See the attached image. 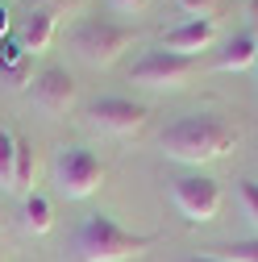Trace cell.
<instances>
[{
  "instance_id": "obj_12",
  "label": "cell",
  "mask_w": 258,
  "mask_h": 262,
  "mask_svg": "<svg viewBox=\"0 0 258 262\" xmlns=\"http://www.w3.org/2000/svg\"><path fill=\"white\" fill-rule=\"evenodd\" d=\"M21 225H25V233H50L54 208H50L46 195H38V191L25 195V204H21Z\"/></svg>"
},
{
  "instance_id": "obj_11",
  "label": "cell",
  "mask_w": 258,
  "mask_h": 262,
  "mask_svg": "<svg viewBox=\"0 0 258 262\" xmlns=\"http://www.w3.org/2000/svg\"><path fill=\"white\" fill-rule=\"evenodd\" d=\"M254 58H258V34L242 29V34H233L225 42V50H217L212 67L217 71H246V67H254Z\"/></svg>"
},
{
  "instance_id": "obj_21",
  "label": "cell",
  "mask_w": 258,
  "mask_h": 262,
  "mask_svg": "<svg viewBox=\"0 0 258 262\" xmlns=\"http://www.w3.org/2000/svg\"><path fill=\"white\" fill-rule=\"evenodd\" d=\"M5 29H9V13H5V5H0V38H5Z\"/></svg>"
},
{
  "instance_id": "obj_6",
  "label": "cell",
  "mask_w": 258,
  "mask_h": 262,
  "mask_svg": "<svg viewBox=\"0 0 258 262\" xmlns=\"http://www.w3.org/2000/svg\"><path fill=\"white\" fill-rule=\"evenodd\" d=\"M171 204L187 225H208L221 212V183L208 175H183L171 183Z\"/></svg>"
},
{
  "instance_id": "obj_7",
  "label": "cell",
  "mask_w": 258,
  "mask_h": 262,
  "mask_svg": "<svg viewBox=\"0 0 258 262\" xmlns=\"http://www.w3.org/2000/svg\"><path fill=\"white\" fill-rule=\"evenodd\" d=\"M83 117H88L92 129L113 134V138H129V134H138V129L146 125V108L134 104V100H125V96H100V100H92L83 108Z\"/></svg>"
},
{
  "instance_id": "obj_4",
  "label": "cell",
  "mask_w": 258,
  "mask_h": 262,
  "mask_svg": "<svg viewBox=\"0 0 258 262\" xmlns=\"http://www.w3.org/2000/svg\"><path fill=\"white\" fill-rule=\"evenodd\" d=\"M50 175H54L58 195H67V200H88L104 183V167L88 146H58Z\"/></svg>"
},
{
  "instance_id": "obj_19",
  "label": "cell",
  "mask_w": 258,
  "mask_h": 262,
  "mask_svg": "<svg viewBox=\"0 0 258 262\" xmlns=\"http://www.w3.org/2000/svg\"><path fill=\"white\" fill-rule=\"evenodd\" d=\"M150 5V0H109V9L113 13H125V17H134V13H142Z\"/></svg>"
},
{
  "instance_id": "obj_3",
  "label": "cell",
  "mask_w": 258,
  "mask_h": 262,
  "mask_svg": "<svg viewBox=\"0 0 258 262\" xmlns=\"http://www.w3.org/2000/svg\"><path fill=\"white\" fill-rule=\"evenodd\" d=\"M71 50L79 62H88V67H113V62L138 42V34L129 25H117V21H104V17H83L71 25L67 34Z\"/></svg>"
},
{
  "instance_id": "obj_17",
  "label": "cell",
  "mask_w": 258,
  "mask_h": 262,
  "mask_svg": "<svg viewBox=\"0 0 258 262\" xmlns=\"http://www.w3.org/2000/svg\"><path fill=\"white\" fill-rule=\"evenodd\" d=\"M238 195H242V208H246L250 225L258 229V179H242L238 183Z\"/></svg>"
},
{
  "instance_id": "obj_23",
  "label": "cell",
  "mask_w": 258,
  "mask_h": 262,
  "mask_svg": "<svg viewBox=\"0 0 258 262\" xmlns=\"http://www.w3.org/2000/svg\"><path fill=\"white\" fill-rule=\"evenodd\" d=\"M0 221H5V216H0Z\"/></svg>"
},
{
  "instance_id": "obj_8",
  "label": "cell",
  "mask_w": 258,
  "mask_h": 262,
  "mask_svg": "<svg viewBox=\"0 0 258 262\" xmlns=\"http://www.w3.org/2000/svg\"><path fill=\"white\" fill-rule=\"evenodd\" d=\"M29 96H34V108L46 113V117H62L75 108V79L62 71V67H46L42 75H34V83H29Z\"/></svg>"
},
{
  "instance_id": "obj_16",
  "label": "cell",
  "mask_w": 258,
  "mask_h": 262,
  "mask_svg": "<svg viewBox=\"0 0 258 262\" xmlns=\"http://www.w3.org/2000/svg\"><path fill=\"white\" fill-rule=\"evenodd\" d=\"M208 254L221 262H258V242H225V246H208Z\"/></svg>"
},
{
  "instance_id": "obj_20",
  "label": "cell",
  "mask_w": 258,
  "mask_h": 262,
  "mask_svg": "<svg viewBox=\"0 0 258 262\" xmlns=\"http://www.w3.org/2000/svg\"><path fill=\"white\" fill-rule=\"evenodd\" d=\"M175 262H221V258H212V254L204 250V254H183V258H175Z\"/></svg>"
},
{
  "instance_id": "obj_15",
  "label": "cell",
  "mask_w": 258,
  "mask_h": 262,
  "mask_svg": "<svg viewBox=\"0 0 258 262\" xmlns=\"http://www.w3.org/2000/svg\"><path fill=\"white\" fill-rule=\"evenodd\" d=\"M25 62H29V54L21 50L17 38H0V67H5L17 83H25Z\"/></svg>"
},
{
  "instance_id": "obj_2",
  "label": "cell",
  "mask_w": 258,
  "mask_h": 262,
  "mask_svg": "<svg viewBox=\"0 0 258 262\" xmlns=\"http://www.w3.org/2000/svg\"><path fill=\"white\" fill-rule=\"evenodd\" d=\"M154 233H129L109 212H88L75 233V258L79 262H129L154 246Z\"/></svg>"
},
{
  "instance_id": "obj_22",
  "label": "cell",
  "mask_w": 258,
  "mask_h": 262,
  "mask_svg": "<svg viewBox=\"0 0 258 262\" xmlns=\"http://www.w3.org/2000/svg\"><path fill=\"white\" fill-rule=\"evenodd\" d=\"M254 75H258V58H254Z\"/></svg>"
},
{
  "instance_id": "obj_18",
  "label": "cell",
  "mask_w": 258,
  "mask_h": 262,
  "mask_svg": "<svg viewBox=\"0 0 258 262\" xmlns=\"http://www.w3.org/2000/svg\"><path fill=\"white\" fill-rule=\"evenodd\" d=\"M217 5H221V0H175V9L187 13V17H196V21H212Z\"/></svg>"
},
{
  "instance_id": "obj_13",
  "label": "cell",
  "mask_w": 258,
  "mask_h": 262,
  "mask_svg": "<svg viewBox=\"0 0 258 262\" xmlns=\"http://www.w3.org/2000/svg\"><path fill=\"white\" fill-rule=\"evenodd\" d=\"M29 187H34V146H29L25 138H17V171H13V191L29 195Z\"/></svg>"
},
{
  "instance_id": "obj_1",
  "label": "cell",
  "mask_w": 258,
  "mask_h": 262,
  "mask_svg": "<svg viewBox=\"0 0 258 262\" xmlns=\"http://www.w3.org/2000/svg\"><path fill=\"white\" fill-rule=\"evenodd\" d=\"M158 146L171 162H183V167H200V162H217L238 146V129L217 117V113H191L171 121L163 134H158Z\"/></svg>"
},
{
  "instance_id": "obj_5",
  "label": "cell",
  "mask_w": 258,
  "mask_h": 262,
  "mask_svg": "<svg viewBox=\"0 0 258 262\" xmlns=\"http://www.w3.org/2000/svg\"><path fill=\"white\" fill-rule=\"evenodd\" d=\"M196 79V58L167 54V50H146L134 67H129V83L150 88V92H179Z\"/></svg>"
},
{
  "instance_id": "obj_9",
  "label": "cell",
  "mask_w": 258,
  "mask_h": 262,
  "mask_svg": "<svg viewBox=\"0 0 258 262\" xmlns=\"http://www.w3.org/2000/svg\"><path fill=\"white\" fill-rule=\"evenodd\" d=\"M217 38V25L212 21H196V17H187L179 21L175 29H167L163 42H158V50H167V54H183V58H196L200 50H208Z\"/></svg>"
},
{
  "instance_id": "obj_10",
  "label": "cell",
  "mask_w": 258,
  "mask_h": 262,
  "mask_svg": "<svg viewBox=\"0 0 258 262\" xmlns=\"http://www.w3.org/2000/svg\"><path fill=\"white\" fill-rule=\"evenodd\" d=\"M17 42H21V50L29 58L46 54V46L54 42V9L50 5H29V13L17 25Z\"/></svg>"
},
{
  "instance_id": "obj_14",
  "label": "cell",
  "mask_w": 258,
  "mask_h": 262,
  "mask_svg": "<svg viewBox=\"0 0 258 262\" xmlns=\"http://www.w3.org/2000/svg\"><path fill=\"white\" fill-rule=\"evenodd\" d=\"M13 171H17V134L0 125V187L13 191Z\"/></svg>"
}]
</instances>
